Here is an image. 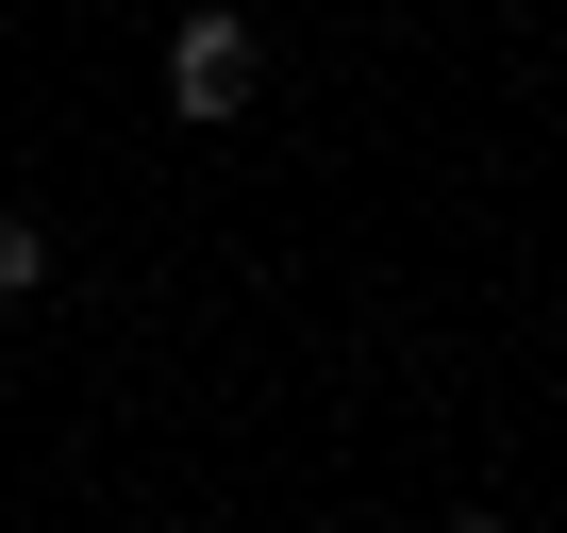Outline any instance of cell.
Returning <instances> with one entry per match:
<instances>
[{"label": "cell", "instance_id": "1", "mask_svg": "<svg viewBox=\"0 0 567 533\" xmlns=\"http://www.w3.org/2000/svg\"><path fill=\"white\" fill-rule=\"evenodd\" d=\"M250 84H267V34L234 18V0H184V18H167V117L184 134H234Z\"/></svg>", "mask_w": 567, "mask_h": 533}, {"label": "cell", "instance_id": "2", "mask_svg": "<svg viewBox=\"0 0 567 533\" xmlns=\"http://www.w3.org/2000/svg\"><path fill=\"white\" fill-rule=\"evenodd\" d=\"M68 284V250H51V217L34 200H0V301H51Z\"/></svg>", "mask_w": 567, "mask_h": 533}, {"label": "cell", "instance_id": "3", "mask_svg": "<svg viewBox=\"0 0 567 533\" xmlns=\"http://www.w3.org/2000/svg\"><path fill=\"white\" fill-rule=\"evenodd\" d=\"M451 533H517V516H484V500H467V516H451Z\"/></svg>", "mask_w": 567, "mask_h": 533}]
</instances>
